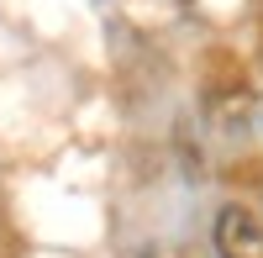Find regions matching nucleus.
Returning <instances> with one entry per match:
<instances>
[{"instance_id": "f257e3e1", "label": "nucleus", "mask_w": 263, "mask_h": 258, "mask_svg": "<svg viewBox=\"0 0 263 258\" xmlns=\"http://www.w3.org/2000/svg\"><path fill=\"white\" fill-rule=\"evenodd\" d=\"M216 253L221 258H263V222L248 206H227L216 216Z\"/></svg>"}]
</instances>
